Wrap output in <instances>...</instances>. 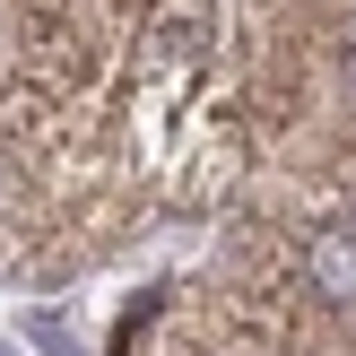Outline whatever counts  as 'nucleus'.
<instances>
[{"instance_id":"f257e3e1","label":"nucleus","mask_w":356,"mask_h":356,"mask_svg":"<svg viewBox=\"0 0 356 356\" xmlns=\"http://www.w3.org/2000/svg\"><path fill=\"white\" fill-rule=\"evenodd\" d=\"M305 278H313L322 305H356V218L322 226V235L305 243Z\"/></svg>"}]
</instances>
